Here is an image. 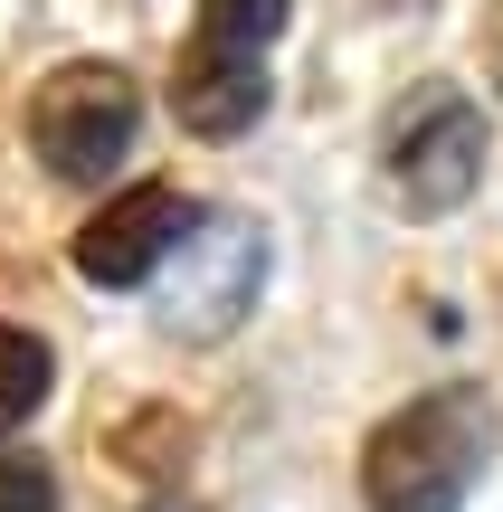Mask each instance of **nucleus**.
I'll return each mask as SVG.
<instances>
[{
  "label": "nucleus",
  "instance_id": "f257e3e1",
  "mask_svg": "<svg viewBox=\"0 0 503 512\" xmlns=\"http://www.w3.org/2000/svg\"><path fill=\"white\" fill-rule=\"evenodd\" d=\"M485 456H494L485 389H428V399H409L399 418L371 427L361 494H371V512H456L485 475Z\"/></svg>",
  "mask_w": 503,
  "mask_h": 512
},
{
  "label": "nucleus",
  "instance_id": "f03ea898",
  "mask_svg": "<svg viewBox=\"0 0 503 512\" xmlns=\"http://www.w3.org/2000/svg\"><path fill=\"white\" fill-rule=\"evenodd\" d=\"M133 124H143V105H133L124 67H57L29 95V143L57 181H105L133 152Z\"/></svg>",
  "mask_w": 503,
  "mask_h": 512
},
{
  "label": "nucleus",
  "instance_id": "7ed1b4c3",
  "mask_svg": "<svg viewBox=\"0 0 503 512\" xmlns=\"http://www.w3.org/2000/svg\"><path fill=\"white\" fill-rule=\"evenodd\" d=\"M152 285H162V332L219 342V332L257 304V285H266V238L247 219H209L200 209V228L171 247V266L152 275Z\"/></svg>",
  "mask_w": 503,
  "mask_h": 512
},
{
  "label": "nucleus",
  "instance_id": "20e7f679",
  "mask_svg": "<svg viewBox=\"0 0 503 512\" xmlns=\"http://www.w3.org/2000/svg\"><path fill=\"white\" fill-rule=\"evenodd\" d=\"M475 171H485V114H475L466 95H418L390 124V190L418 219H447L475 190Z\"/></svg>",
  "mask_w": 503,
  "mask_h": 512
},
{
  "label": "nucleus",
  "instance_id": "39448f33",
  "mask_svg": "<svg viewBox=\"0 0 503 512\" xmlns=\"http://www.w3.org/2000/svg\"><path fill=\"white\" fill-rule=\"evenodd\" d=\"M190 228H200V200H181L171 181H143L76 228V275L86 285H152Z\"/></svg>",
  "mask_w": 503,
  "mask_h": 512
},
{
  "label": "nucleus",
  "instance_id": "423d86ee",
  "mask_svg": "<svg viewBox=\"0 0 503 512\" xmlns=\"http://www.w3.org/2000/svg\"><path fill=\"white\" fill-rule=\"evenodd\" d=\"M171 114H181L200 143H228L266 114V57H209L181 48V76H171Z\"/></svg>",
  "mask_w": 503,
  "mask_h": 512
},
{
  "label": "nucleus",
  "instance_id": "0eeeda50",
  "mask_svg": "<svg viewBox=\"0 0 503 512\" xmlns=\"http://www.w3.org/2000/svg\"><path fill=\"white\" fill-rule=\"evenodd\" d=\"M285 29V0H200L190 10V48L209 57H266Z\"/></svg>",
  "mask_w": 503,
  "mask_h": 512
},
{
  "label": "nucleus",
  "instance_id": "6e6552de",
  "mask_svg": "<svg viewBox=\"0 0 503 512\" xmlns=\"http://www.w3.org/2000/svg\"><path fill=\"white\" fill-rule=\"evenodd\" d=\"M48 389H57L48 342H38V332H19V323H0V427H29L38 408H48Z\"/></svg>",
  "mask_w": 503,
  "mask_h": 512
},
{
  "label": "nucleus",
  "instance_id": "1a4fd4ad",
  "mask_svg": "<svg viewBox=\"0 0 503 512\" xmlns=\"http://www.w3.org/2000/svg\"><path fill=\"white\" fill-rule=\"evenodd\" d=\"M114 456H124L133 475H171V465L190 456V418H171V408H152V418H133L124 437H114Z\"/></svg>",
  "mask_w": 503,
  "mask_h": 512
},
{
  "label": "nucleus",
  "instance_id": "9d476101",
  "mask_svg": "<svg viewBox=\"0 0 503 512\" xmlns=\"http://www.w3.org/2000/svg\"><path fill=\"white\" fill-rule=\"evenodd\" d=\"M48 503H57L48 465H38V456H19V446H0V512H48Z\"/></svg>",
  "mask_w": 503,
  "mask_h": 512
},
{
  "label": "nucleus",
  "instance_id": "9b49d317",
  "mask_svg": "<svg viewBox=\"0 0 503 512\" xmlns=\"http://www.w3.org/2000/svg\"><path fill=\"white\" fill-rule=\"evenodd\" d=\"M485 48H494V76H503V0L485 10Z\"/></svg>",
  "mask_w": 503,
  "mask_h": 512
}]
</instances>
